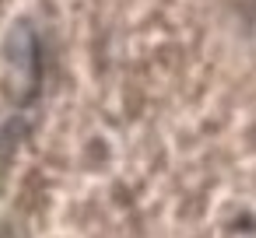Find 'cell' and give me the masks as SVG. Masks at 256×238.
Segmentation results:
<instances>
[{
  "instance_id": "cell-1",
  "label": "cell",
  "mask_w": 256,
  "mask_h": 238,
  "mask_svg": "<svg viewBox=\"0 0 256 238\" xmlns=\"http://www.w3.org/2000/svg\"><path fill=\"white\" fill-rule=\"evenodd\" d=\"M4 67H8V88L14 98L36 95L39 77H42V53H39V35H36L32 21H18L8 32Z\"/></svg>"
},
{
  "instance_id": "cell-2",
  "label": "cell",
  "mask_w": 256,
  "mask_h": 238,
  "mask_svg": "<svg viewBox=\"0 0 256 238\" xmlns=\"http://www.w3.org/2000/svg\"><path fill=\"white\" fill-rule=\"evenodd\" d=\"M22 137H25V123L22 119H14V116L0 119V182H4V175L11 168V158H14Z\"/></svg>"
},
{
  "instance_id": "cell-3",
  "label": "cell",
  "mask_w": 256,
  "mask_h": 238,
  "mask_svg": "<svg viewBox=\"0 0 256 238\" xmlns=\"http://www.w3.org/2000/svg\"><path fill=\"white\" fill-rule=\"evenodd\" d=\"M0 238H25V235L14 231V228H0Z\"/></svg>"
}]
</instances>
